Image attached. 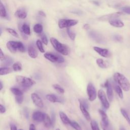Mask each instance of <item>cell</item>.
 <instances>
[{"mask_svg":"<svg viewBox=\"0 0 130 130\" xmlns=\"http://www.w3.org/2000/svg\"><path fill=\"white\" fill-rule=\"evenodd\" d=\"M113 79L121 88L125 91H128L130 89V83L128 79L120 73H115L113 75Z\"/></svg>","mask_w":130,"mask_h":130,"instance_id":"6da1fadb","label":"cell"},{"mask_svg":"<svg viewBox=\"0 0 130 130\" xmlns=\"http://www.w3.org/2000/svg\"><path fill=\"white\" fill-rule=\"evenodd\" d=\"M50 41L54 48L57 52L64 55H68L69 53V50L67 45L60 43L57 39L54 38H51Z\"/></svg>","mask_w":130,"mask_h":130,"instance_id":"7a4b0ae2","label":"cell"},{"mask_svg":"<svg viewBox=\"0 0 130 130\" xmlns=\"http://www.w3.org/2000/svg\"><path fill=\"white\" fill-rule=\"evenodd\" d=\"M8 49L11 53H16L17 51L24 52L25 51V47L21 42L10 41L6 44Z\"/></svg>","mask_w":130,"mask_h":130,"instance_id":"3957f363","label":"cell"},{"mask_svg":"<svg viewBox=\"0 0 130 130\" xmlns=\"http://www.w3.org/2000/svg\"><path fill=\"white\" fill-rule=\"evenodd\" d=\"M15 79L18 84L24 87H29L36 84V82L31 78L22 76H17Z\"/></svg>","mask_w":130,"mask_h":130,"instance_id":"277c9868","label":"cell"},{"mask_svg":"<svg viewBox=\"0 0 130 130\" xmlns=\"http://www.w3.org/2000/svg\"><path fill=\"white\" fill-rule=\"evenodd\" d=\"M44 56L47 60L52 62L62 63L64 61L63 57L57 54H54L50 52H47L44 54Z\"/></svg>","mask_w":130,"mask_h":130,"instance_id":"5b68a950","label":"cell"},{"mask_svg":"<svg viewBox=\"0 0 130 130\" xmlns=\"http://www.w3.org/2000/svg\"><path fill=\"white\" fill-rule=\"evenodd\" d=\"M78 23V20L74 19H61L58 22V25L60 28H70L71 26L76 25Z\"/></svg>","mask_w":130,"mask_h":130,"instance_id":"8992f818","label":"cell"},{"mask_svg":"<svg viewBox=\"0 0 130 130\" xmlns=\"http://www.w3.org/2000/svg\"><path fill=\"white\" fill-rule=\"evenodd\" d=\"M87 93L88 100L90 101H93L96 98V89L91 83H89L87 86Z\"/></svg>","mask_w":130,"mask_h":130,"instance_id":"52a82bcc","label":"cell"},{"mask_svg":"<svg viewBox=\"0 0 130 130\" xmlns=\"http://www.w3.org/2000/svg\"><path fill=\"white\" fill-rule=\"evenodd\" d=\"M99 113L101 116V125L103 130H108L109 125V119L107 114L102 110L100 109L99 110Z\"/></svg>","mask_w":130,"mask_h":130,"instance_id":"ba28073f","label":"cell"},{"mask_svg":"<svg viewBox=\"0 0 130 130\" xmlns=\"http://www.w3.org/2000/svg\"><path fill=\"white\" fill-rule=\"evenodd\" d=\"M98 98L100 99L103 106L106 109H108L110 107V104L107 99V97H106L105 92L103 90L100 89L98 91Z\"/></svg>","mask_w":130,"mask_h":130,"instance_id":"9c48e42d","label":"cell"},{"mask_svg":"<svg viewBox=\"0 0 130 130\" xmlns=\"http://www.w3.org/2000/svg\"><path fill=\"white\" fill-rule=\"evenodd\" d=\"M19 30L24 40H27V37L26 35H30V29L29 25L26 23H23L21 26H19Z\"/></svg>","mask_w":130,"mask_h":130,"instance_id":"30bf717a","label":"cell"},{"mask_svg":"<svg viewBox=\"0 0 130 130\" xmlns=\"http://www.w3.org/2000/svg\"><path fill=\"white\" fill-rule=\"evenodd\" d=\"M123 14L122 12H115L109 14H107L106 15H104L102 16H101L98 18V19L100 20H110L112 19H114V18H116L117 17H118L120 16L121 15H122Z\"/></svg>","mask_w":130,"mask_h":130,"instance_id":"8fae6325","label":"cell"},{"mask_svg":"<svg viewBox=\"0 0 130 130\" xmlns=\"http://www.w3.org/2000/svg\"><path fill=\"white\" fill-rule=\"evenodd\" d=\"M31 99L34 103V104L38 107L43 108L44 104L42 100L39 96L38 94L36 93H32L31 94Z\"/></svg>","mask_w":130,"mask_h":130,"instance_id":"7c38bea8","label":"cell"},{"mask_svg":"<svg viewBox=\"0 0 130 130\" xmlns=\"http://www.w3.org/2000/svg\"><path fill=\"white\" fill-rule=\"evenodd\" d=\"M94 50L99 54L104 57H109L111 56V53L107 49L101 48L99 47H93Z\"/></svg>","mask_w":130,"mask_h":130,"instance_id":"4fadbf2b","label":"cell"},{"mask_svg":"<svg viewBox=\"0 0 130 130\" xmlns=\"http://www.w3.org/2000/svg\"><path fill=\"white\" fill-rule=\"evenodd\" d=\"M104 86L107 89V95L109 100L111 102L113 100V89L112 85L108 80H107L105 83H104Z\"/></svg>","mask_w":130,"mask_h":130,"instance_id":"5bb4252c","label":"cell"},{"mask_svg":"<svg viewBox=\"0 0 130 130\" xmlns=\"http://www.w3.org/2000/svg\"><path fill=\"white\" fill-rule=\"evenodd\" d=\"M45 113H44L41 111H37L33 113L32 118V119L37 122H42L44 120Z\"/></svg>","mask_w":130,"mask_h":130,"instance_id":"9a60e30c","label":"cell"},{"mask_svg":"<svg viewBox=\"0 0 130 130\" xmlns=\"http://www.w3.org/2000/svg\"><path fill=\"white\" fill-rule=\"evenodd\" d=\"M28 54L29 56L32 58H35L38 56V51L33 44H30L28 47Z\"/></svg>","mask_w":130,"mask_h":130,"instance_id":"2e32d148","label":"cell"},{"mask_svg":"<svg viewBox=\"0 0 130 130\" xmlns=\"http://www.w3.org/2000/svg\"><path fill=\"white\" fill-rule=\"evenodd\" d=\"M46 99L52 103H61V100L54 94H48L46 95Z\"/></svg>","mask_w":130,"mask_h":130,"instance_id":"e0dca14e","label":"cell"},{"mask_svg":"<svg viewBox=\"0 0 130 130\" xmlns=\"http://www.w3.org/2000/svg\"><path fill=\"white\" fill-rule=\"evenodd\" d=\"M15 15L20 19H24L27 16V12L24 9H19L15 13Z\"/></svg>","mask_w":130,"mask_h":130,"instance_id":"ac0fdd59","label":"cell"},{"mask_svg":"<svg viewBox=\"0 0 130 130\" xmlns=\"http://www.w3.org/2000/svg\"><path fill=\"white\" fill-rule=\"evenodd\" d=\"M80 109L82 113V114L83 115V116H84V117L85 118V119L87 120V121H89L91 120V117L90 116L89 113H88L87 109L81 104L80 103Z\"/></svg>","mask_w":130,"mask_h":130,"instance_id":"d6986e66","label":"cell"},{"mask_svg":"<svg viewBox=\"0 0 130 130\" xmlns=\"http://www.w3.org/2000/svg\"><path fill=\"white\" fill-rule=\"evenodd\" d=\"M109 22L112 26L116 27H122L124 26L123 22L119 19H112L109 20Z\"/></svg>","mask_w":130,"mask_h":130,"instance_id":"ffe728a7","label":"cell"},{"mask_svg":"<svg viewBox=\"0 0 130 130\" xmlns=\"http://www.w3.org/2000/svg\"><path fill=\"white\" fill-rule=\"evenodd\" d=\"M60 118L62 122V123L64 124H70L71 120L68 118L67 115L63 112L60 111L59 113Z\"/></svg>","mask_w":130,"mask_h":130,"instance_id":"44dd1931","label":"cell"},{"mask_svg":"<svg viewBox=\"0 0 130 130\" xmlns=\"http://www.w3.org/2000/svg\"><path fill=\"white\" fill-rule=\"evenodd\" d=\"M43 122L44 123V125L46 128H50L52 126V121H51L50 117L47 114H45Z\"/></svg>","mask_w":130,"mask_h":130,"instance_id":"7402d4cb","label":"cell"},{"mask_svg":"<svg viewBox=\"0 0 130 130\" xmlns=\"http://www.w3.org/2000/svg\"><path fill=\"white\" fill-rule=\"evenodd\" d=\"M96 62L99 67H100L101 68H103V69L107 68L109 66L108 63L107 61H104L103 59H101V58L97 59L96 60Z\"/></svg>","mask_w":130,"mask_h":130,"instance_id":"603a6c76","label":"cell"},{"mask_svg":"<svg viewBox=\"0 0 130 130\" xmlns=\"http://www.w3.org/2000/svg\"><path fill=\"white\" fill-rule=\"evenodd\" d=\"M13 69H11L10 68L4 67H1L0 68V75H5L8 74H9L12 72Z\"/></svg>","mask_w":130,"mask_h":130,"instance_id":"cb8c5ba5","label":"cell"},{"mask_svg":"<svg viewBox=\"0 0 130 130\" xmlns=\"http://www.w3.org/2000/svg\"><path fill=\"white\" fill-rule=\"evenodd\" d=\"M10 91L11 92L15 95V96H19V95H23L22 91L17 87H11L10 88Z\"/></svg>","mask_w":130,"mask_h":130,"instance_id":"d4e9b609","label":"cell"},{"mask_svg":"<svg viewBox=\"0 0 130 130\" xmlns=\"http://www.w3.org/2000/svg\"><path fill=\"white\" fill-rule=\"evenodd\" d=\"M114 89L116 91V92L117 93V94H118V96L120 98V99H122L123 98V92L122 91V89L121 88V87L119 85H115L114 86Z\"/></svg>","mask_w":130,"mask_h":130,"instance_id":"484cf974","label":"cell"},{"mask_svg":"<svg viewBox=\"0 0 130 130\" xmlns=\"http://www.w3.org/2000/svg\"><path fill=\"white\" fill-rule=\"evenodd\" d=\"M12 69L14 71H20L22 70V64L20 62H16L13 64Z\"/></svg>","mask_w":130,"mask_h":130,"instance_id":"4316f807","label":"cell"},{"mask_svg":"<svg viewBox=\"0 0 130 130\" xmlns=\"http://www.w3.org/2000/svg\"><path fill=\"white\" fill-rule=\"evenodd\" d=\"M34 31L37 34H40L43 31V26L39 23L36 24L34 26Z\"/></svg>","mask_w":130,"mask_h":130,"instance_id":"83f0119b","label":"cell"},{"mask_svg":"<svg viewBox=\"0 0 130 130\" xmlns=\"http://www.w3.org/2000/svg\"><path fill=\"white\" fill-rule=\"evenodd\" d=\"M70 125L72 127H73L75 130H82L80 125L77 122H76L75 121L71 120L70 123Z\"/></svg>","mask_w":130,"mask_h":130,"instance_id":"f1b7e54d","label":"cell"},{"mask_svg":"<svg viewBox=\"0 0 130 130\" xmlns=\"http://www.w3.org/2000/svg\"><path fill=\"white\" fill-rule=\"evenodd\" d=\"M120 112H121V113L122 114V115H123V116L125 118V119H126V120L127 121V122L130 125V117H129L127 112L123 108L120 109Z\"/></svg>","mask_w":130,"mask_h":130,"instance_id":"f546056e","label":"cell"},{"mask_svg":"<svg viewBox=\"0 0 130 130\" xmlns=\"http://www.w3.org/2000/svg\"><path fill=\"white\" fill-rule=\"evenodd\" d=\"M53 87L54 88V89L59 93H63L64 92V89L58 84H54L53 85H52Z\"/></svg>","mask_w":130,"mask_h":130,"instance_id":"4dcf8cb0","label":"cell"},{"mask_svg":"<svg viewBox=\"0 0 130 130\" xmlns=\"http://www.w3.org/2000/svg\"><path fill=\"white\" fill-rule=\"evenodd\" d=\"M0 15L2 17H5L7 16L6 10L2 3L0 4Z\"/></svg>","mask_w":130,"mask_h":130,"instance_id":"1f68e13d","label":"cell"},{"mask_svg":"<svg viewBox=\"0 0 130 130\" xmlns=\"http://www.w3.org/2000/svg\"><path fill=\"white\" fill-rule=\"evenodd\" d=\"M90 126L92 130H100L98 124L94 120H92L90 122Z\"/></svg>","mask_w":130,"mask_h":130,"instance_id":"d6a6232c","label":"cell"},{"mask_svg":"<svg viewBox=\"0 0 130 130\" xmlns=\"http://www.w3.org/2000/svg\"><path fill=\"white\" fill-rule=\"evenodd\" d=\"M67 34L69 36V37H70V38L72 40V41H74L75 39V37H76V34L75 33H74V32H73L70 28H67Z\"/></svg>","mask_w":130,"mask_h":130,"instance_id":"836d02e7","label":"cell"},{"mask_svg":"<svg viewBox=\"0 0 130 130\" xmlns=\"http://www.w3.org/2000/svg\"><path fill=\"white\" fill-rule=\"evenodd\" d=\"M4 61L3 62V64L5 66H10L13 62V59L10 58V57H6L5 58V59L2 60Z\"/></svg>","mask_w":130,"mask_h":130,"instance_id":"e575fe53","label":"cell"},{"mask_svg":"<svg viewBox=\"0 0 130 130\" xmlns=\"http://www.w3.org/2000/svg\"><path fill=\"white\" fill-rule=\"evenodd\" d=\"M36 45H37V46L38 48V49L39 50V51L42 52V53H44L45 52V50H44V49L43 48V45H42V42L40 40H38L36 42Z\"/></svg>","mask_w":130,"mask_h":130,"instance_id":"d590c367","label":"cell"},{"mask_svg":"<svg viewBox=\"0 0 130 130\" xmlns=\"http://www.w3.org/2000/svg\"><path fill=\"white\" fill-rule=\"evenodd\" d=\"M6 30L11 35H12L13 36L16 37V38H18L19 37V35L18 34V33L13 29L12 28H6Z\"/></svg>","mask_w":130,"mask_h":130,"instance_id":"8d00e7d4","label":"cell"},{"mask_svg":"<svg viewBox=\"0 0 130 130\" xmlns=\"http://www.w3.org/2000/svg\"><path fill=\"white\" fill-rule=\"evenodd\" d=\"M79 103L82 104L87 109H88V107H89V104L88 102L84 99H79Z\"/></svg>","mask_w":130,"mask_h":130,"instance_id":"74e56055","label":"cell"},{"mask_svg":"<svg viewBox=\"0 0 130 130\" xmlns=\"http://www.w3.org/2000/svg\"><path fill=\"white\" fill-rule=\"evenodd\" d=\"M15 100L18 104H21L23 101V95L15 96Z\"/></svg>","mask_w":130,"mask_h":130,"instance_id":"f35d334b","label":"cell"},{"mask_svg":"<svg viewBox=\"0 0 130 130\" xmlns=\"http://www.w3.org/2000/svg\"><path fill=\"white\" fill-rule=\"evenodd\" d=\"M41 40H42V42L47 45L48 44V39H47V38L46 37V36L45 35H43L42 37H41Z\"/></svg>","mask_w":130,"mask_h":130,"instance_id":"ab89813d","label":"cell"},{"mask_svg":"<svg viewBox=\"0 0 130 130\" xmlns=\"http://www.w3.org/2000/svg\"><path fill=\"white\" fill-rule=\"evenodd\" d=\"M122 11L126 14H130V7H124L121 8Z\"/></svg>","mask_w":130,"mask_h":130,"instance_id":"60d3db41","label":"cell"},{"mask_svg":"<svg viewBox=\"0 0 130 130\" xmlns=\"http://www.w3.org/2000/svg\"><path fill=\"white\" fill-rule=\"evenodd\" d=\"M114 39L115 40L117 41H118V42H120L122 40V37L121 36H119V35H115L114 36Z\"/></svg>","mask_w":130,"mask_h":130,"instance_id":"b9f144b4","label":"cell"},{"mask_svg":"<svg viewBox=\"0 0 130 130\" xmlns=\"http://www.w3.org/2000/svg\"><path fill=\"white\" fill-rule=\"evenodd\" d=\"M0 111L1 114L4 113L6 112V108L4 106L2 105V104L0 105Z\"/></svg>","mask_w":130,"mask_h":130,"instance_id":"7bdbcfd3","label":"cell"},{"mask_svg":"<svg viewBox=\"0 0 130 130\" xmlns=\"http://www.w3.org/2000/svg\"><path fill=\"white\" fill-rule=\"evenodd\" d=\"M0 58H1V61H2V60H3L4 59H5V58L6 57V56L4 55V54L3 53V51H2V50L1 49V50H0Z\"/></svg>","mask_w":130,"mask_h":130,"instance_id":"ee69618b","label":"cell"},{"mask_svg":"<svg viewBox=\"0 0 130 130\" xmlns=\"http://www.w3.org/2000/svg\"><path fill=\"white\" fill-rule=\"evenodd\" d=\"M10 130H17L16 126L13 123L10 124Z\"/></svg>","mask_w":130,"mask_h":130,"instance_id":"f6af8a7d","label":"cell"},{"mask_svg":"<svg viewBox=\"0 0 130 130\" xmlns=\"http://www.w3.org/2000/svg\"><path fill=\"white\" fill-rule=\"evenodd\" d=\"M38 13H39V15H40L41 16H42V17H46V14H45V13L44 12L42 11H39L38 12Z\"/></svg>","mask_w":130,"mask_h":130,"instance_id":"bcb514c9","label":"cell"},{"mask_svg":"<svg viewBox=\"0 0 130 130\" xmlns=\"http://www.w3.org/2000/svg\"><path fill=\"white\" fill-rule=\"evenodd\" d=\"M29 130H36V127L33 124H31L29 126Z\"/></svg>","mask_w":130,"mask_h":130,"instance_id":"7dc6e473","label":"cell"},{"mask_svg":"<svg viewBox=\"0 0 130 130\" xmlns=\"http://www.w3.org/2000/svg\"><path fill=\"white\" fill-rule=\"evenodd\" d=\"M83 28H84V29H87L89 28V25L88 24H84V26H83Z\"/></svg>","mask_w":130,"mask_h":130,"instance_id":"c3c4849f","label":"cell"},{"mask_svg":"<svg viewBox=\"0 0 130 130\" xmlns=\"http://www.w3.org/2000/svg\"><path fill=\"white\" fill-rule=\"evenodd\" d=\"M3 88V83H2V81H0V90H2V89Z\"/></svg>","mask_w":130,"mask_h":130,"instance_id":"681fc988","label":"cell"},{"mask_svg":"<svg viewBox=\"0 0 130 130\" xmlns=\"http://www.w3.org/2000/svg\"><path fill=\"white\" fill-rule=\"evenodd\" d=\"M119 130H126V129H125V128L124 127H121L120 128Z\"/></svg>","mask_w":130,"mask_h":130,"instance_id":"f907efd6","label":"cell"},{"mask_svg":"<svg viewBox=\"0 0 130 130\" xmlns=\"http://www.w3.org/2000/svg\"><path fill=\"white\" fill-rule=\"evenodd\" d=\"M55 130H60L59 128H57V129H56Z\"/></svg>","mask_w":130,"mask_h":130,"instance_id":"816d5d0a","label":"cell"},{"mask_svg":"<svg viewBox=\"0 0 130 130\" xmlns=\"http://www.w3.org/2000/svg\"><path fill=\"white\" fill-rule=\"evenodd\" d=\"M18 130H23V129H18Z\"/></svg>","mask_w":130,"mask_h":130,"instance_id":"f5cc1de1","label":"cell"}]
</instances>
